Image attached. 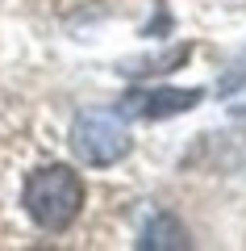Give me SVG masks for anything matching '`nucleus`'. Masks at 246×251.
<instances>
[{
    "mask_svg": "<svg viewBox=\"0 0 246 251\" xmlns=\"http://www.w3.org/2000/svg\"><path fill=\"white\" fill-rule=\"evenodd\" d=\"M21 205L34 218V226L63 234L84 209V180L71 168H63V163L38 168V172H29L25 188H21Z\"/></svg>",
    "mask_w": 246,
    "mask_h": 251,
    "instance_id": "obj_1",
    "label": "nucleus"
},
{
    "mask_svg": "<svg viewBox=\"0 0 246 251\" xmlns=\"http://www.w3.org/2000/svg\"><path fill=\"white\" fill-rule=\"evenodd\" d=\"M130 147H134V138L125 130V122L117 113H109V109H84L71 122V151L88 168H109V163L125 159Z\"/></svg>",
    "mask_w": 246,
    "mask_h": 251,
    "instance_id": "obj_2",
    "label": "nucleus"
},
{
    "mask_svg": "<svg viewBox=\"0 0 246 251\" xmlns=\"http://www.w3.org/2000/svg\"><path fill=\"white\" fill-rule=\"evenodd\" d=\"M204 92L201 88H142V92H125L121 97V113L125 117H142V122H158V117H176L201 105Z\"/></svg>",
    "mask_w": 246,
    "mask_h": 251,
    "instance_id": "obj_3",
    "label": "nucleus"
},
{
    "mask_svg": "<svg viewBox=\"0 0 246 251\" xmlns=\"http://www.w3.org/2000/svg\"><path fill=\"white\" fill-rule=\"evenodd\" d=\"M188 243H192V239H188V230H184V222H179V218L155 214L146 226H142L138 247H142V251H184Z\"/></svg>",
    "mask_w": 246,
    "mask_h": 251,
    "instance_id": "obj_4",
    "label": "nucleus"
}]
</instances>
